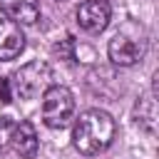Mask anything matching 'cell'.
<instances>
[{
	"label": "cell",
	"mask_w": 159,
	"mask_h": 159,
	"mask_svg": "<svg viewBox=\"0 0 159 159\" xmlns=\"http://www.w3.org/2000/svg\"><path fill=\"white\" fill-rule=\"evenodd\" d=\"M114 134H117V124L109 112L87 109L77 117V122L72 127V144L80 154L97 157L109 149V144L114 142Z\"/></svg>",
	"instance_id": "cell-1"
},
{
	"label": "cell",
	"mask_w": 159,
	"mask_h": 159,
	"mask_svg": "<svg viewBox=\"0 0 159 159\" xmlns=\"http://www.w3.org/2000/svg\"><path fill=\"white\" fill-rule=\"evenodd\" d=\"M50 67L47 62L42 60H35V62H27L22 65L20 70L12 72V80H10V89L17 99H35L40 97L52 82H50Z\"/></svg>",
	"instance_id": "cell-2"
},
{
	"label": "cell",
	"mask_w": 159,
	"mask_h": 159,
	"mask_svg": "<svg viewBox=\"0 0 159 159\" xmlns=\"http://www.w3.org/2000/svg\"><path fill=\"white\" fill-rule=\"evenodd\" d=\"M75 114V97L65 84H50L42 92V122L50 129H62Z\"/></svg>",
	"instance_id": "cell-3"
},
{
	"label": "cell",
	"mask_w": 159,
	"mask_h": 159,
	"mask_svg": "<svg viewBox=\"0 0 159 159\" xmlns=\"http://www.w3.org/2000/svg\"><path fill=\"white\" fill-rule=\"evenodd\" d=\"M75 17H77V25H80L84 32L99 35V32H104L107 25H109L112 7H109L107 0H82V2L77 5Z\"/></svg>",
	"instance_id": "cell-4"
},
{
	"label": "cell",
	"mask_w": 159,
	"mask_h": 159,
	"mask_svg": "<svg viewBox=\"0 0 159 159\" xmlns=\"http://www.w3.org/2000/svg\"><path fill=\"white\" fill-rule=\"evenodd\" d=\"M107 55H109V60H112L114 65H119V67H132V65H137V62L142 60V55H144V40H134V37H129V35H124V32H117V35L109 40V45H107Z\"/></svg>",
	"instance_id": "cell-5"
},
{
	"label": "cell",
	"mask_w": 159,
	"mask_h": 159,
	"mask_svg": "<svg viewBox=\"0 0 159 159\" xmlns=\"http://www.w3.org/2000/svg\"><path fill=\"white\" fill-rule=\"evenodd\" d=\"M10 147H12V152H15L17 157H22V159H32V157L37 154V149H40L37 132H35V127H32L27 119L15 122L12 137H10Z\"/></svg>",
	"instance_id": "cell-6"
},
{
	"label": "cell",
	"mask_w": 159,
	"mask_h": 159,
	"mask_svg": "<svg viewBox=\"0 0 159 159\" xmlns=\"http://www.w3.org/2000/svg\"><path fill=\"white\" fill-rule=\"evenodd\" d=\"M25 50L22 27L7 17H0V60H15Z\"/></svg>",
	"instance_id": "cell-7"
},
{
	"label": "cell",
	"mask_w": 159,
	"mask_h": 159,
	"mask_svg": "<svg viewBox=\"0 0 159 159\" xmlns=\"http://www.w3.org/2000/svg\"><path fill=\"white\" fill-rule=\"evenodd\" d=\"M0 10L17 25H35L40 20V0H0Z\"/></svg>",
	"instance_id": "cell-8"
},
{
	"label": "cell",
	"mask_w": 159,
	"mask_h": 159,
	"mask_svg": "<svg viewBox=\"0 0 159 159\" xmlns=\"http://www.w3.org/2000/svg\"><path fill=\"white\" fill-rule=\"evenodd\" d=\"M137 124H142L149 134H154L157 129V107L152 97H139L137 102Z\"/></svg>",
	"instance_id": "cell-9"
},
{
	"label": "cell",
	"mask_w": 159,
	"mask_h": 159,
	"mask_svg": "<svg viewBox=\"0 0 159 159\" xmlns=\"http://www.w3.org/2000/svg\"><path fill=\"white\" fill-rule=\"evenodd\" d=\"M12 117H0V154H5L10 149V137H12Z\"/></svg>",
	"instance_id": "cell-10"
},
{
	"label": "cell",
	"mask_w": 159,
	"mask_h": 159,
	"mask_svg": "<svg viewBox=\"0 0 159 159\" xmlns=\"http://www.w3.org/2000/svg\"><path fill=\"white\" fill-rule=\"evenodd\" d=\"M12 97V89H10V80L0 77V104H7Z\"/></svg>",
	"instance_id": "cell-11"
}]
</instances>
